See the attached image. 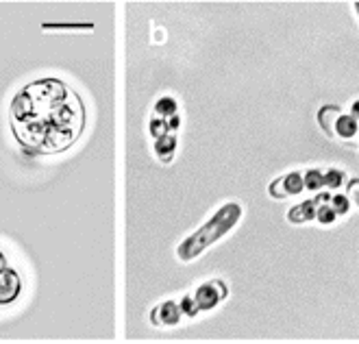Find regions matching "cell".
I'll return each instance as SVG.
<instances>
[{
  "label": "cell",
  "instance_id": "cell-20",
  "mask_svg": "<svg viewBox=\"0 0 359 344\" xmlns=\"http://www.w3.org/2000/svg\"><path fill=\"white\" fill-rule=\"evenodd\" d=\"M351 116L359 122V100H355V102H353V107H351Z\"/></svg>",
  "mask_w": 359,
  "mask_h": 344
},
{
  "label": "cell",
  "instance_id": "cell-12",
  "mask_svg": "<svg viewBox=\"0 0 359 344\" xmlns=\"http://www.w3.org/2000/svg\"><path fill=\"white\" fill-rule=\"evenodd\" d=\"M303 179H305V187H307V190L318 192L320 187H325V175H323L320 170H316V168H313V170H309Z\"/></svg>",
  "mask_w": 359,
  "mask_h": 344
},
{
  "label": "cell",
  "instance_id": "cell-1",
  "mask_svg": "<svg viewBox=\"0 0 359 344\" xmlns=\"http://www.w3.org/2000/svg\"><path fill=\"white\" fill-rule=\"evenodd\" d=\"M9 120L15 140L27 153L57 155L81 138L86 107L63 81L39 79L18 92Z\"/></svg>",
  "mask_w": 359,
  "mask_h": 344
},
{
  "label": "cell",
  "instance_id": "cell-5",
  "mask_svg": "<svg viewBox=\"0 0 359 344\" xmlns=\"http://www.w3.org/2000/svg\"><path fill=\"white\" fill-rule=\"evenodd\" d=\"M151 320L155 327H175L181 320V307L172 303V300H163L161 305H157L151 312Z\"/></svg>",
  "mask_w": 359,
  "mask_h": 344
},
{
  "label": "cell",
  "instance_id": "cell-6",
  "mask_svg": "<svg viewBox=\"0 0 359 344\" xmlns=\"http://www.w3.org/2000/svg\"><path fill=\"white\" fill-rule=\"evenodd\" d=\"M194 300H196V307L198 310L207 312V310H214L220 303V300H222V296H220V292L214 286H211V282H209V284H205V286H201L196 290Z\"/></svg>",
  "mask_w": 359,
  "mask_h": 344
},
{
  "label": "cell",
  "instance_id": "cell-4",
  "mask_svg": "<svg viewBox=\"0 0 359 344\" xmlns=\"http://www.w3.org/2000/svg\"><path fill=\"white\" fill-rule=\"evenodd\" d=\"M22 284H20V277L13 268H5L0 272V305H9L18 298Z\"/></svg>",
  "mask_w": 359,
  "mask_h": 344
},
{
  "label": "cell",
  "instance_id": "cell-21",
  "mask_svg": "<svg viewBox=\"0 0 359 344\" xmlns=\"http://www.w3.org/2000/svg\"><path fill=\"white\" fill-rule=\"evenodd\" d=\"M168 124H170V131H172V128H177V126H179V116H172Z\"/></svg>",
  "mask_w": 359,
  "mask_h": 344
},
{
  "label": "cell",
  "instance_id": "cell-13",
  "mask_svg": "<svg viewBox=\"0 0 359 344\" xmlns=\"http://www.w3.org/2000/svg\"><path fill=\"white\" fill-rule=\"evenodd\" d=\"M337 218V213L331 209V203L329 205H316V220L323 223V225H331L335 223Z\"/></svg>",
  "mask_w": 359,
  "mask_h": 344
},
{
  "label": "cell",
  "instance_id": "cell-19",
  "mask_svg": "<svg viewBox=\"0 0 359 344\" xmlns=\"http://www.w3.org/2000/svg\"><path fill=\"white\" fill-rule=\"evenodd\" d=\"M211 286H214L218 292H220V296H222V300L229 296V290H226V284L224 282H220V279H214V282H211Z\"/></svg>",
  "mask_w": 359,
  "mask_h": 344
},
{
  "label": "cell",
  "instance_id": "cell-23",
  "mask_svg": "<svg viewBox=\"0 0 359 344\" xmlns=\"http://www.w3.org/2000/svg\"><path fill=\"white\" fill-rule=\"evenodd\" d=\"M355 11H357V15H359V3H355Z\"/></svg>",
  "mask_w": 359,
  "mask_h": 344
},
{
  "label": "cell",
  "instance_id": "cell-17",
  "mask_svg": "<svg viewBox=\"0 0 359 344\" xmlns=\"http://www.w3.org/2000/svg\"><path fill=\"white\" fill-rule=\"evenodd\" d=\"M179 307H181V314H185V316H189V318H194L201 310L196 307V300L192 298V296H185L181 303H179Z\"/></svg>",
  "mask_w": 359,
  "mask_h": 344
},
{
  "label": "cell",
  "instance_id": "cell-22",
  "mask_svg": "<svg viewBox=\"0 0 359 344\" xmlns=\"http://www.w3.org/2000/svg\"><path fill=\"white\" fill-rule=\"evenodd\" d=\"M5 268H7V260H5V255L0 253V272H3Z\"/></svg>",
  "mask_w": 359,
  "mask_h": 344
},
{
  "label": "cell",
  "instance_id": "cell-15",
  "mask_svg": "<svg viewBox=\"0 0 359 344\" xmlns=\"http://www.w3.org/2000/svg\"><path fill=\"white\" fill-rule=\"evenodd\" d=\"M348 207H351V203H348L346 197H342V194L331 197V209L337 213V216H344V213L348 211Z\"/></svg>",
  "mask_w": 359,
  "mask_h": 344
},
{
  "label": "cell",
  "instance_id": "cell-7",
  "mask_svg": "<svg viewBox=\"0 0 359 344\" xmlns=\"http://www.w3.org/2000/svg\"><path fill=\"white\" fill-rule=\"evenodd\" d=\"M342 116V110L337 105H327L318 112V124L323 126V131L331 138H335V124Z\"/></svg>",
  "mask_w": 359,
  "mask_h": 344
},
{
  "label": "cell",
  "instance_id": "cell-8",
  "mask_svg": "<svg viewBox=\"0 0 359 344\" xmlns=\"http://www.w3.org/2000/svg\"><path fill=\"white\" fill-rule=\"evenodd\" d=\"M313 218H316V203L313 201H303L287 211V220L292 225H303V223H309Z\"/></svg>",
  "mask_w": 359,
  "mask_h": 344
},
{
  "label": "cell",
  "instance_id": "cell-14",
  "mask_svg": "<svg viewBox=\"0 0 359 344\" xmlns=\"http://www.w3.org/2000/svg\"><path fill=\"white\" fill-rule=\"evenodd\" d=\"M342 179H344V172L337 170V168H331L327 175H325V185L331 187V190H335V187L342 185Z\"/></svg>",
  "mask_w": 359,
  "mask_h": 344
},
{
  "label": "cell",
  "instance_id": "cell-10",
  "mask_svg": "<svg viewBox=\"0 0 359 344\" xmlns=\"http://www.w3.org/2000/svg\"><path fill=\"white\" fill-rule=\"evenodd\" d=\"M359 133V126H357V120L353 118V116H340V120H337V124H335V135L337 138H342V140H348V138H353V135H357Z\"/></svg>",
  "mask_w": 359,
  "mask_h": 344
},
{
  "label": "cell",
  "instance_id": "cell-9",
  "mask_svg": "<svg viewBox=\"0 0 359 344\" xmlns=\"http://www.w3.org/2000/svg\"><path fill=\"white\" fill-rule=\"evenodd\" d=\"M175 148H177V138L172 133H165L163 138L155 140V153L163 164H170L172 155H175Z\"/></svg>",
  "mask_w": 359,
  "mask_h": 344
},
{
  "label": "cell",
  "instance_id": "cell-16",
  "mask_svg": "<svg viewBox=\"0 0 359 344\" xmlns=\"http://www.w3.org/2000/svg\"><path fill=\"white\" fill-rule=\"evenodd\" d=\"M151 133L155 135V140L163 138L165 133H170V124H168V120H161V118H155L151 122Z\"/></svg>",
  "mask_w": 359,
  "mask_h": 344
},
{
  "label": "cell",
  "instance_id": "cell-18",
  "mask_svg": "<svg viewBox=\"0 0 359 344\" xmlns=\"http://www.w3.org/2000/svg\"><path fill=\"white\" fill-rule=\"evenodd\" d=\"M346 199L353 201L359 207V179H351L348 181V192H346Z\"/></svg>",
  "mask_w": 359,
  "mask_h": 344
},
{
  "label": "cell",
  "instance_id": "cell-3",
  "mask_svg": "<svg viewBox=\"0 0 359 344\" xmlns=\"http://www.w3.org/2000/svg\"><path fill=\"white\" fill-rule=\"evenodd\" d=\"M305 190V179L299 175V172H290V175L272 181L268 185V194L272 199H287V197H297Z\"/></svg>",
  "mask_w": 359,
  "mask_h": 344
},
{
  "label": "cell",
  "instance_id": "cell-2",
  "mask_svg": "<svg viewBox=\"0 0 359 344\" xmlns=\"http://www.w3.org/2000/svg\"><path fill=\"white\" fill-rule=\"evenodd\" d=\"M242 216V207L240 203H226L224 207H220L211 220H207L194 235L185 238V242L179 246L177 255L181 262H192L194 257H198L207 246H211L214 242H218L222 235H226L231 229L238 225Z\"/></svg>",
  "mask_w": 359,
  "mask_h": 344
},
{
  "label": "cell",
  "instance_id": "cell-11",
  "mask_svg": "<svg viewBox=\"0 0 359 344\" xmlns=\"http://www.w3.org/2000/svg\"><path fill=\"white\" fill-rule=\"evenodd\" d=\"M155 114H157L161 120H168V118L177 116V100H175V98H170V96L159 98V100H157V105H155Z\"/></svg>",
  "mask_w": 359,
  "mask_h": 344
}]
</instances>
